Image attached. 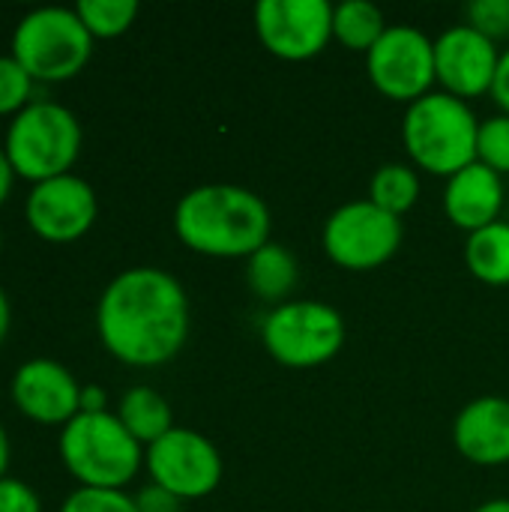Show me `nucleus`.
<instances>
[{
    "mask_svg": "<svg viewBox=\"0 0 509 512\" xmlns=\"http://www.w3.org/2000/svg\"><path fill=\"white\" fill-rule=\"evenodd\" d=\"M96 333L111 357L135 369L171 363L189 336V297L159 267L117 273L96 303Z\"/></svg>",
    "mask_w": 509,
    "mask_h": 512,
    "instance_id": "1",
    "label": "nucleus"
},
{
    "mask_svg": "<svg viewBox=\"0 0 509 512\" xmlns=\"http://www.w3.org/2000/svg\"><path fill=\"white\" fill-rule=\"evenodd\" d=\"M267 201L234 183H204L189 189L174 207V234L198 255L249 258L270 243Z\"/></svg>",
    "mask_w": 509,
    "mask_h": 512,
    "instance_id": "2",
    "label": "nucleus"
},
{
    "mask_svg": "<svg viewBox=\"0 0 509 512\" xmlns=\"http://www.w3.org/2000/svg\"><path fill=\"white\" fill-rule=\"evenodd\" d=\"M477 135L480 120L474 108L447 90H432L411 102L402 120V141L411 162L447 180L477 162Z\"/></svg>",
    "mask_w": 509,
    "mask_h": 512,
    "instance_id": "3",
    "label": "nucleus"
},
{
    "mask_svg": "<svg viewBox=\"0 0 509 512\" xmlns=\"http://www.w3.org/2000/svg\"><path fill=\"white\" fill-rule=\"evenodd\" d=\"M57 450L66 471L87 489H123L144 465V447L111 411L78 414L69 420L60 432Z\"/></svg>",
    "mask_w": 509,
    "mask_h": 512,
    "instance_id": "4",
    "label": "nucleus"
},
{
    "mask_svg": "<svg viewBox=\"0 0 509 512\" xmlns=\"http://www.w3.org/2000/svg\"><path fill=\"white\" fill-rule=\"evenodd\" d=\"M81 138V123L66 105L54 99H33L9 120L3 150L15 177L42 183L69 174L81 153Z\"/></svg>",
    "mask_w": 509,
    "mask_h": 512,
    "instance_id": "5",
    "label": "nucleus"
},
{
    "mask_svg": "<svg viewBox=\"0 0 509 512\" xmlns=\"http://www.w3.org/2000/svg\"><path fill=\"white\" fill-rule=\"evenodd\" d=\"M93 54V36L75 6H36L15 24L12 57L33 81H69Z\"/></svg>",
    "mask_w": 509,
    "mask_h": 512,
    "instance_id": "6",
    "label": "nucleus"
},
{
    "mask_svg": "<svg viewBox=\"0 0 509 512\" xmlns=\"http://www.w3.org/2000/svg\"><path fill=\"white\" fill-rule=\"evenodd\" d=\"M261 342L279 366L315 369L342 351L345 321L330 303L288 300L264 318Z\"/></svg>",
    "mask_w": 509,
    "mask_h": 512,
    "instance_id": "7",
    "label": "nucleus"
},
{
    "mask_svg": "<svg viewBox=\"0 0 509 512\" xmlns=\"http://www.w3.org/2000/svg\"><path fill=\"white\" fill-rule=\"evenodd\" d=\"M402 219L381 210L378 204L348 201L336 207L324 222V252L342 270L366 273L384 267L402 246Z\"/></svg>",
    "mask_w": 509,
    "mask_h": 512,
    "instance_id": "8",
    "label": "nucleus"
},
{
    "mask_svg": "<svg viewBox=\"0 0 509 512\" xmlns=\"http://www.w3.org/2000/svg\"><path fill=\"white\" fill-rule=\"evenodd\" d=\"M144 465L150 483L168 489L180 501H198L219 489L222 456L210 438L195 429L174 426L165 438L144 450Z\"/></svg>",
    "mask_w": 509,
    "mask_h": 512,
    "instance_id": "9",
    "label": "nucleus"
},
{
    "mask_svg": "<svg viewBox=\"0 0 509 512\" xmlns=\"http://www.w3.org/2000/svg\"><path fill=\"white\" fill-rule=\"evenodd\" d=\"M366 69L378 93L393 102H417L435 84V42L411 27L390 24L375 48L366 54Z\"/></svg>",
    "mask_w": 509,
    "mask_h": 512,
    "instance_id": "10",
    "label": "nucleus"
},
{
    "mask_svg": "<svg viewBox=\"0 0 509 512\" xmlns=\"http://www.w3.org/2000/svg\"><path fill=\"white\" fill-rule=\"evenodd\" d=\"M255 33L279 60H309L333 39V3L327 0H258Z\"/></svg>",
    "mask_w": 509,
    "mask_h": 512,
    "instance_id": "11",
    "label": "nucleus"
},
{
    "mask_svg": "<svg viewBox=\"0 0 509 512\" xmlns=\"http://www.w3.org/2000/svg\"><path fill=\"white\" fill-rule=\"evenodd\" d=\"M99 216V201L93 186L78 174H60L33 183L24 201V219L30 231L48 243L81 240Z\"/></svg>",
    "mask_w": 509,
    "mask_h": 512,
    "instance_id": "12",
    "label": "nucleus"
},
{
    "mask_svg": "<svg viewBox=\"0 0 509 512\" xmlns=\"http://www.w3.org/2000/svg\"><path fill=\"white\" fill-rule=\"evenodd\" d=\"M9 396L27 420L42 426H66L81 414V384L51 357L24 360L9 381Z\"/></svg>",
    "mask_w": 509,
    "mask_h": 512,
    "instance_id": "13",
    "label": "nucleus"
},
{
    "mask_svg": "<svg viewBox=\"0 0 509 512\" xmlns=\"http://www.w3.org/2000/svg\"><path fill=\"white\" fill-rule=\"evenodd\" d=\"M498 63H501L498 45L480 30H474L471 24L447 27L435 39V75L447 93L465 102L492 93Z\"/></svg>",
    "mask_w": 509,
    "mask_h": 512,
    "instance_id": "14",
    "label": "nucleus"
},
{
    "mask_svg": "<svg viewBox=\"0 0 509 512\" xmlns=\"http://www.w3.org/2000/svg\"><path fill=\"white\" fill-rule=\"evenodd\" d=\"M456 450L483 468L509 462V399L480 396L468 402L453 423Z\"/></svg>",
    "mask_w": 509,
    "mask_h": 512,
    "instance_id": "15",
    "label": "nucleus"
},
{
    "mask_svg": "<svg viewBox=\"0 0 509 512\" xmlns=\"http://www.w3.org/2000/svg\"><path fill=\"white\" fill-rule=\"evenodd\" d=\"M507 192H504V177L483 162H474L453 174L444 189V213L450 222L468 234L492 225L501 219Z\"/></svg>",
    "mask_w": 509,
    "mask_h": 512,
    "instance_id": "16",
    "label": "nucleus"
},
{
    "mask_svg": "<svg viewBox=\"0 0 509 512\" xmlns=\"http://www.w3.org/2000/svg\"><path fill=\"white\" fill-rule=\"evenodd\" d=\"M246 282L258 300L282 306L297 285V258L282 243L270 240L246 258Z\"/></svg>",
    "mask_w": 509,
    "mask_h": 512,
    "instance_id": "17",
    "label": "nucleus"
},
{
    "mask_svg": "<svg viewBox=\"0 0 509 512\" xmlns=\"http://www.w3.org/2000/svg\"><path fill=\"white\" fill-rule=\"evenodd\" d=\"M117 420L126 426V432L147 450L150 444H156L159 438H165L174 429V414L171 405L162 393H156L153 387H132L123 393L120 405H117Z\"/></svg>",
    "mask_w": 509,
    "mask_h": 512,
    "instance_id": "18",
    "label": "nucleus"
},
{
    "mask_svg": "<svg viewBox=\"0 0 509 512\" xmlns=\"http://www.w3.org/2000/svg\"><path fill=\"white\" fill-rule=\"evenodd\" d=\"M468 270L486 285H509V222L498 219L474 234L465 243Z\"/></svg>",
    "mask_w": 509,
    "mask_h": 512,
    "instance_id": "19",
    "label": "nucleus"
},
{
    "mask_svg": "<svg viewBox=\"0 0 509 512\" xmlns=\"http://www.w3.org/2000/svg\"><path fill=\"white\" fill-rule=\"evenodd\" d=\"M387 27L384 12L369 0H345L333 6V39H339L348 51L369 54Z\"/></svg>",
    "mask_w": 509,
    "mask_h": 512,
    "instance_id": "20",
    "label": "nucleus"
},
{
    "mask_svg": "<svg viewBox=\"0 0 509 512\" xmlns=\"http://www.w3.org/2000/svg\"><path fill=\"white\" fill-rule=\"evenodd\" d=\"M420 198V177L405 162H387L372 174L369 183V201L393 216H405Z\"/></svg>",
    "mask_w": 509,
    "mask_h": 512,
    "instance_id": "21",
    "label": "nucleus"
},
{
    "mask_svg": "<svg viewBox=\"0 0 509 512\" xmlns=\"http://www.w3.org/2000/svg\"><path fill=\"white\" fill-rule=\"evenodd\" d=\"M75 12L93 39H114L135 24L138 3L135 0H78Z\"/></svg>",
    "mask_w": 509,
    "mask_h": 512,
    "instance_id": "22",
    "label": "nucleus"
},
{
    "mask_svg": "<svg viewBox=\"0 0 509 512\" xmlns=\"http://www.w3.org/2000/svg\"><path fill=\"white\" fill-rule=\"evenodd\" d=\"M33 90L36 81L27 75V69L12 57L3 54L0 57V117H15L18 111H24L33 102Z\"/></svg>",
    "mask_w": 509,
    "mask_h": 512,
    "instance_id": "23",
    "label": "nucleus"
},
{
    "mask_svg": "<svg viewBox=\"0 0 509 512\" xmlns=\"http://www.w3.org/2000/svg\"><path fill=\"white\" fill-rule=\"evenodd\" d=\"M477 162L498 171L501 177L509 174V114H495L489 120H480Z\"/></svg>",
    "mask_w": 509,
    "mask_h": 512,
    "instance_id": "24",
    "label": "nucleus"
},
{
    "mask_svg": "<svg viewBox=\"0 0 509 512\" xmlns=\"http://www.w3.org/2000/svg\"><path fill=\"white\" fill-rule=\"evenodd\" d=\"M60 512H138L135 498H129L123 489H87L78 486L66 501Z\"/></svg>",
    "mask_w": 509,
    "mask_h": 512,
    "instance_id": "25",
    "label": "nucleus"
},
{
    "mask_svg": "<svg viewBox=\"0 0 509 512\" xmlns=\"http://www.w3.org/2000/svg\"><path fill=\"white\" fill-rule=\"evenodd\" d=\"M468 24L492 42L509 36V0H474L468 3Z\"/></svg>",
    "mask_w": 509,
    "mask_h": 512,
    "instance_id": "26",
    "label": "nucleus"
},
{
    "mask_svg": "<svg viewBox=\"0 0 509 512\" xmlns=\"http://www.w3.org/2000/svg\"><path fill=\"white\" fill-rule=\"evenodd\" d=\"M0 512H42V501L33 486L18 477H6L0 480Z\"/></svg>",
    "mask_w": 509,
    "mask_h": 512,
    "instance_id": "27",
    "label": "nucleus"
},
{
    "mask_svg": "<svg viewBox=\"0 0 509 512\" xmlns=\"http://www.w3.org/2000/svg\"><path fill=\"white\" fill-rule=\"evenodd\" d=\"M180 498H174L168 489H162V486H156V483H150V486H144L138 495H135V507L138 512H180Z\"/></svg>",
    "mask_w": 509,
    "mask_h": 512,
    "instance_id": "28",
    "label": "nucleus"
},
{
    "mask_svg": "<svg viewBox=\"0 0 509 512\" xmlns=\"http://www.w3.org/2000/svg\"><path fill=\"white\" fill-rule=\"evenodd\" d=\"M492 99L504 108V114H509V48L501 54L495 81H492Z\"/></svg>",
    "mask_w": 509,
    "mask_h": 512,
    "instance_id": "29",
    "label": "nucleus"
},
{
    "mask_svg": "<svg viewBox=\"0 0 509 512\" xmlns=\"http://www.w3.org/2000/svg\"><path fill=\"white\" fill-rule=\"evenodd\" d=\"M108 411V393L99 384L81 387V414H102Z\"/></svg>",
    "mask_w": 509,
    "mask_h": 512,
    "instance_id": "30",
    "label": "nucleus"
},
{
    "mask_svg": "<svg viewBox=\"0 0 509 512\" xmlns=\"http://www.w3.org/2000/svg\"><path fill=\"white\" fill-rule=\"evenodd\" d=\"M12 183H15V171H12V165H9V156H6V150H3V144H0V204L9 198V192H12Z\"/></svg>",
    "mask_w": 509,
    "mask_h": 512,
    "instance_id": "31",
    "label": "nucleus"
},
{
    "mask_svg": "<svg viewBox=\"0 0 509 512\" xmlns=\"http://www.w3.org/2000/svg\"><path fill=\"white\" fill-rule=\"evenodd\" d=\"M9 327H12V306H9L6 291L0 288V345H3L6 336H9Z\"/></svg>",
    "mask_w": 509,
    "mask_h": 512,
    "instance_id": "32",
    "label": "nucleus"
},
{
    "mask_svg": "<svg viewBox=\"0 0 509 512\" xmlns=\"http://www.w3.org/2000/svg\"><path fill=\"white\" fill-rule=\"evenodd\" d=\"M9 456H12V444H9V435L0 423V480L9 477Z\"/></svg>",
    "mask_w": 509,
    "mask_h": 512,
    "instance_id": "33",
    "label": "nucleus"
},
{
    "mask_svg": "<svg viewBox=\"0 0 509 512\" xmlns=\"http://www.w3.org/2000/svg\"><path fill=\"white\" fill-rule=\"evenodd\" d=\"M474 512H509V501L507 498H495V501H489V504L477 507Z\"/></svg>",
    "mask_w": 509,
    "mask_h": 512,
    "instance_id": "34",
    "label": "nucleus"
},
{
    "mask_svg": "<svg viewBox=\"0 0 509 512\" xmlns=\"http://www.w3.org/2000/svg\"><path fill=\"white\" fill-rule=\"evenodd\" d=\"M0 249H3V231H0Z\"/></svg>",
    "mask_w": 509,
    "mask_h": 512,
    "instance_id": "35",
    "label": "nucleus"
}]
</instances>
